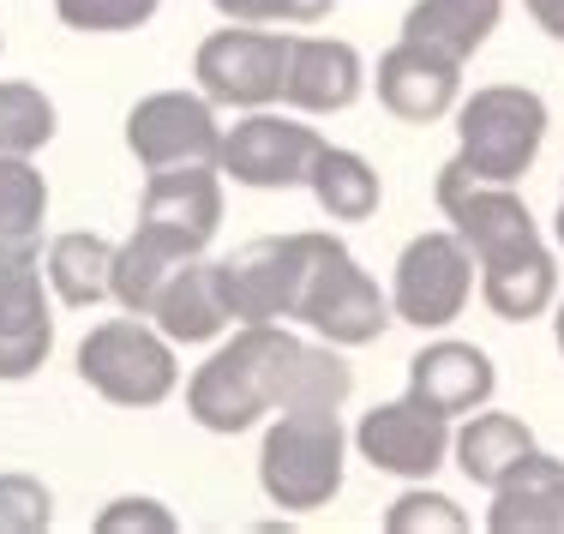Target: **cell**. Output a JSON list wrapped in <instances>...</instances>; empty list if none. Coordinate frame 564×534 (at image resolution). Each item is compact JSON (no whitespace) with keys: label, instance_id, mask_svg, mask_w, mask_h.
Masks as SVG:
<instances>
[{"label":"cell","instance_id":"cell-15","mask_svg":"<svg viewBox=\"0 0 564 534\" xmlns=\"http://www.w3.org/2000/svg\"><path fill=\"white\" fill-rule=\"evenodd\" d=\"M492 384H499V372H492L487 349H475V342H433V349H421L409 360V396L438 408V415L487 408Z\"/></svg>","mask_w":564,"mask_h":534},{"label":"cell","instance_id":"cell-31","mask_svg":"<svg viewBox=\"0 0 564 534\" xmlns=\"http://www.w3.org/2000/svg\"><path fill=\"white\" fill-rule=\"evenodd\" d=\"M102 534H120V528H151V534H174V516L163 511L156 499H120L115 511L97 516Z\"/></svg>","mask_w":564,"mask_h":534},{"label":"cell","instance_id":"cell-1","mask_svg":"<svg viewBox=\"0 0 564 534\" xmlns=\"http://www.w3.org/2000/svg\"><path fill=\"white\" fill-rule=\"evenodd\" d=\"M438 210L463 235V247L480 259V295H487L492 318L529 325V318H541L553 306V295H558L553 252H546L529 205L510 186L475 181L463 163H445V175H438Z\"/></svg>","mask_w":564,"mask_h":534},{"label":"cell","instance_id":"cell-16","mask_svg":"<svg viewBox=\"0 0 564 534\" xmlns=\"http://www.w3.org/2000/svg\"><path fill=\"white\" fill-rule=\"evenodd\" d=\"M360 85H367V66H360V55L348 43H337V36H294L282 102H294L306 115H337L360 97Z\"/></svg>","mask_w":564,"mask_h":534},{"label":"cell","instance_id":"cell-33","mask_svg":"<svg viewBox=\"0 0 564 534\" xmlns=\"http://www.w3.org/2000/svg\"><path fill=\"white\" fill-rule=\"evenodd\" d=\"M558 240H564V193H558Z\"/></svg>","mask_w":564,"mask_h":534},{"label":"cell","instance_id":"cell-23","mask_svg":"<svg viewBox=\"0 0 564 534\" xmlns=\"http://www.w3.org/2000/svg\"><path fill=\"white\" fill-rule=\"evenodd\" d=\"M306 186H313V198L343 222H367L372 210H379V168L355 151H337V144H325V151L313 156Z\"/></svg>","mask_w":564,"mask_h":534},{"label":"cell","instance_id":"cell-4","mask_svg":"<svg viewBox=\"0 0 564 534\" xmlns=\"http://www.w3.org/2000/svg\"><path fill=\"white\" fill-rule=\"evenodd\" d=\"M456 163L468 168L475 181H492V186H510L534 168L546 144V102L522 85H492V90H475L456 115Z\"/></svg>","mask_w":564,"mask_h":534},{"label":"cell","instance_id":"cell-3","mask_svg":"<svg viewBox=\"0 0 564 534\" xmlns=\"http://www.w3.org/2000/svg\"><path fill=\"white\" fill-rule=\"evenodd\" d=\"M343 457H348V433L337 408H282V421L264 433L259 480L282 511H318L343 487Z\"/></svg>","mask_w":564,"mask_h":534},{"label":"cell","instance_id":"cell-30","mask_svg":"<svg viewBox=\"0 0 564 534\" xmlns=\"http://www.w3.org/2000/svg\"><path fill=\"white\" fill-rule=\"evenodd\" d=\"M235 24H313L330 12V0H210Z\"/></svg>","mask_w":564,"mask_h":534},{"label":"cell","instance_id":"cell-6","mask_svg":"<svg viewBox=\"0 0 564 534\" xmlns=\"http://www.w3.org/2000/svg\"><path fill=\"white\" fill-rule=\"evenodd\" d=\"M330 235H271L240 247L223 264V295H228V318L240 325H276V318L301 313V288L313 276L318 252Z\"/></svg>","mask_w":564,"mask_h":534},{"label":"cell","instance_id":"cell-28","mask_svg":"<svg viewBox=\"0 0 564 534\" xmlns=\"http://www.w3.org/2000/svg\"><path fill=\"white\" fill-rule=\"evenodd\" d=\"M73 31H139L163 0H55Z\"/></svg>","mask_w":564,"mask_h":534},{"label":"cell","instance_id":"cell-27","mask_svg":"<svg viewBox=\"0 0 564 534\" xmlns=\"http://www.w3.org/2000/svg\"><path fill=\"white\" fill-rule=\"evenodd\" d=\"M48 487L31 475H0V534H43L48 528Z\"/></svg>","mask_w":564,"mask_h":534},{"label":"cell","instance_id":"cell-17","mask_svg":"<svg viewBox=\"0 0 564 534\" xmlns=\"http://www.w3.org/2000/svg\"><path fill=\"white\" fill-rule=\"evenodd\" d=\"M379 102L397 120H414V127H433L456 109V61L433 55L421 43H397L391 55L379 61Z\"/></svg>","mask_w":564,"mask_h":534},{"label":"cell","instance_id":"cell-2","mask_svg":"<svg viewBox=\"0 0 564 534\" xmlns=\"http://www.w3.org/2000/svg\"><path fill=\"white\" fill-rule=\"evenodd\" d=\"M294 342L301 337L276 325H247L228 349H217L198 367L193 391H186L193 421L205 433H247L271 408H282V367H289Z\"/></svg>","mask_w":564,"mask_h":534},{"label":"cell","instance_id":"cell-9","mask_svg":"<svg viewBox=\"0 0 564 534\" xmlns=\"http://www.w3.org/2000/svg\"><path fill=\"white\" fill-rule=\"evenodd\" d=\"M289 48H294V36L252 31V24H228V31L198 43L193 73H198V85H205L210 102H228V109H264V102L282 97Z\"/></svg>","mask_w":564,"mask_h":534},{"label":"cell","instance_id":"cell-18","mask_svg":"<svg viewBox=\"0 0 564 534\" xmlns=\"http://www.w3.org/2000/svg\"><path fill=\"white\" fill-rule=\"evenodd\" d=\"M492 534H564V462L534 450L522 469H510L492 487Z\"/></svg>","mask_w":564,"mask_h":534},{"label":"cell","instance_id":"cell-13","mask_svg":"<svg viewBox=\"0 0 564 534\" xmlns=\"http://www.w3.org/2000/svg\"><path fill=\"white\" fill-rule=\"evenodd\" d=\"M55 349V318L31 252H0V379H31Z\"/></svg>","mask_w":564,"mask_h":534},{"label":"cell","instance_id":"cell-12","mask_svg":"<svg viewBox=\"0 0 564 534\" xmlns=\"http://www.w3.org/2000/svg\"><path fill=\"white\" fill-rule=\"evenodd\" d=\"M355 445H360V457H367L379 475L426 480L438 462H445V450H451V415L414 403V396H402V403H379V408L360 415Z\"/></svg>","mask_w":564,"mask_h":534},{"label":"cell","instance_id":"cell-8","mask_svg":"<svg viewBox=\"0 0 564 534\" xmlns=\"http://www.w3.org/2000/svg\"><path fill=\"white\" fill-rule=\"evenodd\" d=\"M468 288H475V252L463 247V235H414L397 259L391 313L414 330H445L468 306Z\"/></svg>","mask_w":564,"mask_h":534},{"label":"cell","instance_id":"cell-19","mask_svg":"<svg viewBox=\"0 0 564 534\" xmlns=\"http://www.w3.org/2000/svg\"><path fill=\"white\" fill-rule=\"evenodd\" d=\"M156 330L169 342H210L228 325V295H223V264L186 259L181 271L163 283V295L151 306Z\"/></svg>","mask_w":564,"mask_h":534},{"label":"cell","instance_id":"cell-21","mask_svg":"<svg viewBox=\"0 0 564 534\" xmlns=\"http://www.w3.org/2000/svg\"><path fill=\"white\" fill-rule=\"evenodd\" d=\"M186 259H193V252H186L181 240H169V235H156L139 222L127 247H115V301L127 306V313H151L156 295H163V283Z\"/></svg>","mask_w":564,"mask_h":534},{"label":"cell","instance_id":"cell-26","mask_svg":"<svg viewBox=\"0 0 564 534\" xmlns=\"http://www.w3.org/2000/svg\"><path fill=\"white\" fill-rule=\"evenodd\" d=\"M55 139V102L36 85H0V156H31Z\"/></svg>","mask_w":564,"mask_h":534},{"label":"cell","instance_id":"cell-7","mask_svg":"<svg viewBox=\"0 0 564 534\" xmlns=\"http://www.w3.org/2000/svg\"><path fill=\"white\" fill-rule=\"evenodd\" d=\"M294 318L313 325L318 337L337 342V349H360V342H379L397 313H391V301L379 295V283L355 264V252H348L343 240H325V252H318L313 276H306V288H301V313Z\"/></svg>","mask_w":564,"mask_h":534},{"label":"cell","instance_id":"cell-34","mask_svg":"<svg viewBox=\"0 0 564 534\" xmlns=\"http://www.w3.org/2000/svg\"><path fill=\"white\" fill-rule=\"evenodd\" d=\"M558 349H564V306H558Z\"/></svg>","mask_w":564,"mask_h":534},{"label":"cell","instance_id":"cell-20","mask_svg":"<svg viewBox=\"0 0 564 534\" xmlns=\"http://www.w3.org/2000/svg\"><path fill=\"white\" fill-rule=\"evenodd\" d=\"M499 12H505V0H414L409 19H402V43H421L463 66L499 31Z\"/></svg>","mask_w":564,"mask_h":534},{"label":"cell","instance_id":"cell-5","mask_svg":"<svg viewBox=\"0 0 564 534\" xmlns=\"http://www.w3.org/2000/svg\"><path fill=\"white\" fill-rule=\"evenodd\" d=\"M78 379L120 408H156L174 391L169 337H156L144 318H109L78 342Z\"/></svg>","mask_w":564,"mask_h":534},{"label":"cell","instance_id":"cell-11","mask_svg":"<svg viewBox=\"0 0 564 534\" xmlns=\"http://www.w3.org/2000/svg\"><path fill=\"white\" fill-rule=\"evenodd\" d=\"M325 151L306 120H282V115H247L235 120V132H223V151H217V168L235 175L240 186H306V168L313 156Z\"/></svg>","mask_w":564,"mask_h":534},{"label":"cell","instance_id":"cell-32","mask_svg":"<svg viewBox=\"0 0 564 534\" xmlns=\"http://www.w3.org/2000/svg\"><path fill=\"white\" fill-rule=\"evenodd\" d=\"M529 12H534V24H541L546 36L564 43V0H529Z\"/></svg>","mask_w":564,"mask_h":534},{"label":"cell","instance_id":"cell-14","mask_svg":"<svg viewBox=\"0 0 564 534\" xmlns=\"http://www.w3.org/2000/svg\"><path fill=\"white\" fill-rule=\"evenodd\" d=\"M139 222L169 240H181L186 252H205L210 235L223 222V186H217V163H186V168H156L144 186Z\"/></svg>","mask_w":564,"mask_h":534},{"label":"cell","instance_id":"cell-25","mask_svg":"<svg viewBox=\"0 0 564 534\" xmlns=\"http://www.w3.org/2000/svg\"><path fill=\"white\" fill-rule=\"evenodd\" d=\"M48 217V186L24 156H0V252H31Z\"/></svg>","mask_w":564,"mask_h":534},{"label":"cell","instance_id":"cell-10","mask_svg":"<svg viewBox=\"0 0 564 534\" xmlns=\"http://www.w3.org/2000/svg\"><path fill=\"white\" fill-rule=\"evenodd\" d=\"M127 144L144 168H186V163H217L223 132L210 115V97H186V90H156V97L132 102L127 115Z\"/></svg>","mask_w":564,"mask_h":534},{"label":"cell","instance_id":"cell-22","mask_svg":"<svg viewBox=\"0 0 564 534\" xmlns=\"http://www.w3.org/2000/svg\"><path fill=\"white\" fill-rule=\"evenodd\" d=\"M451 445H456V462H463V475L475 487H499L510 469H522L534 457V433L517 415H475Z\"/></svg>","mask_w":564,"mask_h":534},{"label":"cell","instance_id":"cell-24","mask_svg":"<svg viewBox=\"0 0 564 534\" xmlns=\"http://www.w3.org/2000/svg\"><path fill=\"white\" fill-rule=\"evenodd\" d=\"M43 271L66 306H97L102 295H115V247L102 235H61Z\"/></svg>","mask_w":564,"mask_h":534},{"label":"cell","instance_id":"cell-29","mask_svg":"<svg viewBox=\"0 0 564 534\" xmlns=\"http://www.w3.org/2000/svg\"><path fill=\"white\" fill-rule=\"evenodd\" d=\"M384 528L391 534H421V528H438V534H463V511L445 499V492H402L391 504V516H384Z\"/></svg>","mask_w":564,"mask_h":534}]
</instances>
